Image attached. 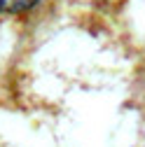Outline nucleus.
Masks as SVG:
<instances>
[{
	"mask_svg": "<svg viewBox=\"0 0 145 147\" xmlns=\"http://www.w3.org/2000/svg\"><path fill=\"white\" fill-rule=\"evenodd\" d=\"M40 3L42 0H0V14L19 16V14H26V12L35 9Z\"/></svg>",
	"mask_w": 145,
	"mask_h": 147,
	"instance_id": "obj_1",
	"label": "nucleus"
}]
</instances>
